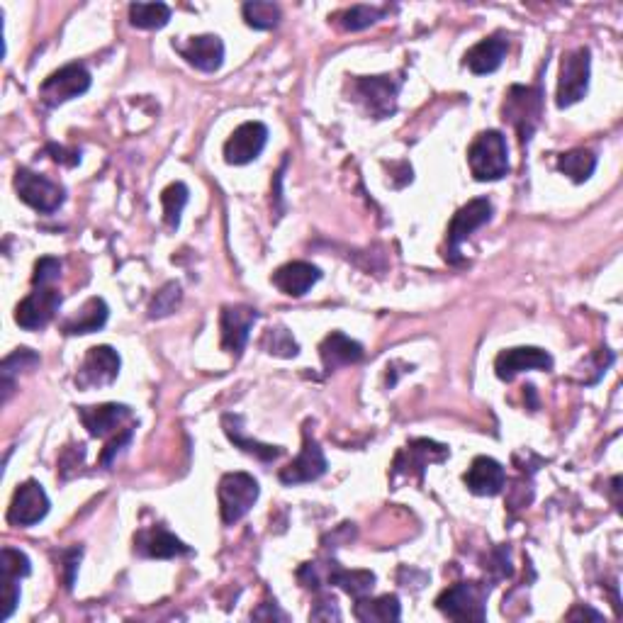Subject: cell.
Instances as JSON below:
<instances>
[{"label":"cell","mask_w":623,"mask_h":623,"mask_svg":"<svg viewBox=\"0 0 623 623\" xmlns=\"http://www.w3.org/2000/svg\"><path fill=\"white\" fill-rule=\"evenodd\" d=\"M188 185L185 183H171L161 193V205H164V220L168 229L181 227V215L183 207L188 205Z\"/></svg>","instance_id":"cell-32"},{"label":"cell","mask_w":623,"mask_h":623,"mask_svg":"<svg viewBox=\"0 0 623 623\" xmlns=\"http://www.w3.org/2000/svg\"><path fill=\"white\" fill-rule=\"evenodd\" d=\"M132 417V409L127 404H100V407H81L78 409V419L81 424L86 426L88 434L93 439H105V436L112 434L122 422Z\"/></svg>","instance_id":"cell-19"},{"label":"cell","mask_w":623,"mask_h":623,"mask_svg":"<svg viewBox=\"0 0 623 623\" xmlns=\"http://www.w3.org/2000/svg\"><path fill=\"white\" fill-rule=\"evenodd\" d=\"M246 25L254 30H273L280 22V8L273 3H263V0H254V3H244L241 8Z\"/></svg>","instance_id":"cell-33"},{"label":"cell","mask_w":623,"mask_h":623,"mask_svg":"<svg viewBox=\"0 0 623 623\" xmlns=\"http://www.w3.org/2000/svg\"><path fill=\"white\" fill-rule=\"evenodd\" d=\"M61 300H64V297H61V293L54 285H39V288L32 290V293L15 307V322L27 331L44 329L56 317V312H59Z\"/></svg>","instance_id":"cell-7"},{"label":"cell","mask_w":623,"mask_h":623,"mask_svg":"<svg viewBox=\"0 0 623 623\" xmlns=\"http://www.w3.org/2000/svg\"><path fill=\"white\" fill-rule=\"evenodd\" d=\"M507 52L509 44L504 37L482 39V42H477L473 49H468V54H465V66H468L475 76L495 74L499 66H502Z\"/></svg>","instance_id":"cell-23"},{"label":"cell","mask_w":623,"mask_h":623,"mask_svg":"<svg viewBox=\"0 0 623 623\" xmlns=\"http://www.w3.org/2000/svg\"><path fill=\"white\" fill-rule=\"evenodd\" d=\"M268 144V127L263 122H244L224 144V161L232 166H246L261 156Z\"/></svg>","instance_id":"cell-10"},{"label":"cell","mask_w":623,"mask_h":623,"mask_svg":"<svg viewBox=\"0 0 623 623\" xmlns=\"http://www.w3.org/2000/svg\"><path fill=\"white\" fill-rule=\"evenodd\" d=\"M117 375H120V353L110 346H93L78 368L76 385L81 390H95L115 383Z\"/></svg>","instance_id":"cell-9"},{"label":"cell","mask_w":623,"mask_h":623,"mask_svg":"<svg viewBox=\"0 0 623 623\" xmlns=\"http://www.w3.org/2000/svg\"><path fill=\"white\" fill-rule=\"evenodd\" d=\"M263 349L278 358H295L297 353H300V346H297L293 334L285 327L268 329L266 336H263Z\"/></svg>","instance_id":"cell-35"},{"label":"cell","mask_w":623,"mask_h":623,"mask_svg":"<svg viewBox=\"0 0 623 623\" xmlns=\"http://www.w3.org/2000/svg\"><path fill=\"white\" fill-rule=\"evenodd\" d=\"M132 434H134L132 429H125L120 436H115V439H112V441L108 443V448H105V451H103V458H100V463H103V465H110L112 456H115V453L120 451L122 446H127V443L132 441Z\"/></svg>","instance_id":"cell-39"},{"label":"cell","mask_w":623,"mask_h":623,"mask_svg":"<svg viewBox=\"0 0 623 623\" xmlns=\"http://www.w3.org/2000/svg\"><path fill=\"white\" fill-rule=\"evenodd\" d=\"M448 456H451V451H448L446 446H441V443L419 439L409 443L407 451H404L400 458H407L409 473H412L414 468H417L419 473H424V468H429V463H441V460H446Z\"/></svg>","instance_id":"cell-28"},{"label":"cell","mask_w":623,"mask_h":623,"mask_svg":"<svg viewBox=\"0 0 623 623\" xmlns=\"http://www.w3.org/2000/svg\"><path fill=\"white\" fill-rule=\"evenodd\" d=\"M108 305H105L103 297H91L86 305L81 307V312L76 314L74 319L64 322V334L69 336H83V334H93V331H100L108 322Z\"/></svg>","instance_id":"cell-24"},{"label":"cell","mask_w":623,"mask_h":623,"mask_svg":"<svg viewBox=\"0 0 623 623\" xmlns=\"http://www.w3.org/2000/svg\"><path fill=\"white\" fill-rule=\"evenodd\" d=\"M35 366H39V356L30 349H18L5 358L3 366H0V375H3V402L10 400V392H13L15 387V373H18V370H30Z\"/></svg>","instance_id":"cell-31"},{"label":"cell","mask_w":623,"mask_h":623,"mask_svg":"<svg viewBox=\"0 0 623 623\" xmlns=\"http://www.w3.org/2000/svg\"><path fill=\"white\" fill-rule=\"evenodd\" d=\"M32 572V565H30V558H27L22 550H15V548H3V553H0V575L3 577H15V580H22V577H27Z\"/></svg>","instance_id":"cell-36"},{"label":"cell","mask_w":623,"mask_h":623,"mask_svg":"<svg viewBox=\"0 0 623 623\" xmlns=\"http://www.w3.org/2000/svg\"><path fill=\"white\" fill-rule=\"evenodd\" d=\"M353 616L363 623H385V621H400L402 619V606L400 599L395 594H385L378 599H356V609Z\"/></svg>","instance_id":"cell-25"},{"label":"cell","mask_w":623,"mask_h":623,"mask_svg":"<svg viewBox=\"0 0 623 623\" xmlns=\"http://www.w3.org/2000/svg\"><path fill=\"white\" fill-rule=\"evenodd\" d=\"M358 98L366 103L368 112L378 120L390 117L397 110V93H400V81H392L390 76H373L358 78L353 83Z\"/></svg>","instance_id":"cell-13"},{"label":"cell","mask_w":623,"mask_h":623,"mask_svg":"<svg viewBox=\"0 0 623 623\" xmlns=\"http://www.w3.org/2000/svg\"><path fill=\"white\" fill-rule=\"evenodd\" d=\"M15 190H18V198L25 205H30L37 212H44V215H52V212L64 205V188L59 183L49 181L47 176L30 171V168H20L15 173Z\"/></svg>","instance_id":"cell-5"},{"label":"cell","mask_w":623,"mask_h":623,"mask_svg":"<svg viewBox=\"0 0 623 623\" xmlns=\"http://www.w3.org/2000/svg\"><path fill=\"white\" fill-rule=\"evenodd\" d=\"M181 285L178 283H168L161 293H156L154 302L149 307V317H168L171 312H176V307L181 305Z\"/></svg>","instance_id":"cell-37"},{"label":"cell","mask_w":623,"mask_h":623,"mask_svg":"<svg viewBox=\"0 0 623 623\" xmlns=\"http://www.w3.org/2000/svg\"><path fill=\"white\" fill-rule=\"evenodd\" d=\"M463 482L477 497H495L504 490L507 473H504L502 463H497L495 458L477 456L468 468V473L463 475Z\"/></svg>","instance_id":"cell-18"},{"label":"cell","mask_w":623,"mask_h":623,"mask_svg":"<svg viewBox=\"0 0 623 623\" xmlns=\"http://www.w3.org/2000/svg\"><path fill=\"white\" fill-rule=\"evenodd\" d=\"M492 220V202L487 198H475L470 200L468 205H463L460 210L453 215L451 224H448V254L446 258L451 263L458 261L460 254V244L480 229L482 224H487Z\"/></svg>","instance_id":"cell-8"},{"label":"cell","mask_w":623,"mask_h":623,"mask_svg":"<svg viewBox=\"0 0 623 623\" xmlns=\"http://www.w3.org/2000/svg\"><path fill=\"white\" fill-rule=\"evenodd\" d=\"M251 619H278V621H288L290 616L285 614V611H280L278 606H275V602H273V604H263L261 609H256L254 614H251Z\"/></svg>","instance_id":"cell-41"},{"label":"cell","mask_w":623,"mask_h":623,"mask_svg":"<svg viewBox=\"0 0 623 623\" xmlns=\"http://www.w3.org/2000/svg\"><path fill=\"white\" fill-rule=\"evenodd\" d=\"M134 543H137L139 553L147 555V558L171 560V558H178V555L193 553V550L185 546L181 538H176L171 531L161 529V526L142 531L137 538H134Z\"/></svg>","instance_id":"cell-22"},{"label":"cell","mask_w":623,"mask_h":623,"mask_svg":"<svg viewBox=\"0 0 623 623\" xmlns=\"http://www.w3.org/2000/svg\"><path fill=\"white\" fill-rule=\"evenodd\" d=\"M171 20V8L166 3H132L129 22L139 30H161Z\"/></svg>","instance_id":"cell-30"},{"label":"cell","mask_w":623,"mask_h":623,"mask_svg":"<svg viewBox=\"0 0 623 623\" xmlns=\"http://www.w3.org/2000/svg\"><path fill=\"white\" fill-rule=\"evenodd\" d=\"M468 164L475 181H499L509 173V147L507 139L497 129H487L470 144Z\"/></svg>","instance_id":"cell-1"},{"label":"cell","mask_w":623,"mask_h":623,"mask_svg":"<svg viewBox=\"0 0 623 623\" xmlns=\"http://www.w3.org/2000/svg\"><path fill=\"white\" fill-rule=\"evenodd\" d=\"M222 426H224V434L229 436V441H232L234 446L241 448L244 453H249V456H256L258 460H263V463H271V460L283 456V448L266 446V443H258L254 439H249V436L241 431V417H232V414H227V417L222 419Z\"/></svg>","instance_id":"cell-26"},{"label":"cell","mask_w":623,"mask_h":623,"mask_svg":"<svg viewBox=\"0 0 623 623\" xmlns=\"http://www.w3.org/2000/svg\"><path fill=\"white\" fill-rule=\"evenodd\" d=\"M310 619H314V621H331V619L341 621V611H339V606H336L334 599H331V602L317 604V609L312 611Z\"/></svg>","instance_id":"cell-40"},{"label":"cell","mask_w":623,"mask_h":623,"mask_svg":"<svg viewBox=\"0 0 623 623\" xmlns=\"http://www.w3.org/2000/svg\"><path fill=\"white\" fill-rule=\"evenodd\" d=\"M568 619H594V621H602L604 616L599 614V611H594V609H572L570 614H568Z\"/></svg>","instance_id":"cell-43"},{"label":"cell","mask_w":623,"mask_h":623,"mask_svg":"<svg viewBox=\"0 0 623 623\" xmlns=\"http://www.w3.org/2000/svg\"><path fill=\"white\" fill-rule=\"evenodd\" d=\"M504 120H509L519 129L521 142H529L533 129L541 120V91L514 86L509 91L507 105H504Z\"/></svg>","instance_id":"cell-11"},{"label":"cell","mask_w":623,"mask_h":623,"mask_svg":"<svg viewBox=\"0 0 623 623\" xmlns=\"http://www.w3.org/2000/svg\"><path fill=\"white\" fill-rule=\"evenodd\" d=\"M383 18H385V10L370 8V5H353L351 10H344L341 15H336V22H339L346 32H358V30H366V27L370 25H375V22Z\"/></svg>","instance_id":"cell-34"},{"label":"cell","mask_w":623,"mask_h":623,"mask_svg":"<svg viewBox=\"0 0 623 623\" xmlns=\"http://www.w3.org/2000/svg\"><path fill=\"white\" fill-rule=\"evenodd\" d=\"M319 278H322V271L317 266H312L307 261H293L280 266L271 280L280 293H285L288 297H302L305 293H310V288Z\"/></svg>","instance_id":"cell-20"},{"label":"cell","mask_w":623,"mask_h":623,"mask_svg":"<svg viewBox=\"0 0 623 623\" xmlns=\"http://www.w3.org/2000/svg\"><path fill=\"white\" fill-rule=\"evenodd\" d=\"M49 514V497L37 480H27L15 490L8 509V521L13 526H35Z\"/></svg>","instance_id":"cell-12"},{"label":"cell","mask_w":623,"mask_h":623,"mask_svg":"<svg viewBox=\"0 0 623 623\" xmlns=\"http://www.w3.org/2000/svg\"><path fill=\"white\" fill-rule=\"evenodd\" d=\"M329 463L324 458V451L319 443L312 439L310 431H305V443H302V453L297 456L288 468L280 470V482L283 485H302V482H314L327 473Z\"/></svg>","instance_id":"cell-14"},{"label":"cell","mask_w":623,"mask_h":623,"mask_svg":"<svg viewBox=\"0 0 623 623\" xmlns=\"http://www.w3.org/2000/svg\"><path fill=\"white\" fill-rule=\"evenodd\" d=\"M319 356H322L324 370L334 373V370L361 361L363 346L358 341L349 339L346 334H341V331H331L327 339L322 341V346H319Z\"/></svg>","instance_id":"cell-21"},{"label":"cell","mask_w":623,"mask_h":623,"mask_svg":"<svg viewBox=\"0 0 623 623\" xmlns=\"http://www.w3.org/2000/svg\"><path fill=\"white\" fill-rule=\"evenodd\" d=\"M173 49H176L190 66H195L198 71H205V74H215V71L224 64V42L217 35L190 37L185 44L173 42Z\"/></svg>","instance_id":"cell-16"},{"label":"cell","mask_w":623,"mask_h":623,"mask_svg":"<svg viewBox=\"0 0 623 623\" xmlns=\"http://www.w3.org/2000/svg\"><path fill=\"white\" fill-rule=\"evenodd\" d=\"M329 585H339L353 599L368 597L375 589V575L368 570H341L339 565L331 563L327 572Z\"/></svg>","instance_id":"cell-27"},{"label":"cell","mask_w":623,"mask_h":623,"mask_svg":"<svg viewBox=\"0 0 623 623\" xmlns=\"http://www.w3.org/2000/svg\"><path fill=\"white\" fill-rule=\"evenodd\" d=\"M91 88V74L83 64H66L64 69L54 71L47 81L39 88V98L47 108H56L69 100L78 98V95L88 93Z\"/></svg>","instance_id":"cell-6"},{"label":"cell","mask_w":623,"mask_h":623,"mask_svg":"<svg viewBox=\"0 0 623 623\" xmlns=\"http://www.w3.org/2000/svg\"><path fill=\"white\" fill-rule=\"evenodd\" d=\"M589 66H592V54H589L587 47H580L563 56L558 95H555L558 108H570V105L580 103L585 98L589 88Z\"/></svg>","instance_id":"cell-4"},{"label":"cell","mask_w":623,"mask_h":623,"mask_svg":"<svg viewBox=\"0 0 623 623\" xmlns=\"http://www.w3.org/2000/svg\"><path fill=\"white\" fill-rule=\"evenodd\" d=\"M258 312L254 307L246 305H227L222 307L220 314V329H222V349L227 353L244 351L246 341H249L251 327L256 324Z\"/></svg>","instance_id":"cell-15"},{"label":"cell","mask_w":623,"mask_h":623,"mask_svg":"<svg viewBox=\"0 0 623 623\" xmlns=\"http://www.w3.org/2000/svg\"><path fill=\"white\" fill-rule=\"evenodd\" d=\"M487 594L480 582H460L443 589L436 599V606L443 616L453 621H485L487 619Z\"/></svg>","instance_id":"cell-2"},{"label":"cell","mask_w":623,"mask_h":623,"mask_svg":"<svg viewBox=\"0 0 623 623\" xmlns=\"http://www.w3.org/2000/svg\"><path fill=\"white\" fill-rule=\"evenodd\" d=\"M594 168H597V156L587 149H572L568 154L558 156V171L565 173L572 183L589 181Z\"/></svg>","instance_id":"cell-29"},{"label":"cell","mask_w":623,"mask_h":623,"mask_svg":"<svg viewBox=\"0 0 623 623\" xmlns=\"http://www.w3.org/2000/svg\"><path fill=\"white\" fill-rule=\"evenodd\" d=\"M258 495H261V487L249 473H227L220 480V514L222 521L227 526L237 524L251 512V507L256 504Z\"/></svg>","instance_id":"cell-3"},{"label":"cell","mask_w":623,"mask_h":623,"mask_svg":"<svg viewBox=\"0 0 623 623\" xmlns=\"http://www.w3.org/2000/svg\"><path fill=\"white\" fill-rule=\"evenodd\" d=\"M49 154H52V159L56 161V164H64V166H74L71 164L69 159H66V156H71V159H81V151H66L64 147H49Z\"/></svg>","instance_id":"cell-42"},{"label":"cell","mask_w":623,"mask_h":623,"mask_svg":"<svg viewBox=\"0 0 623 623\" xmlns=\"http://www.w3.org/2000/svg\"><path fill=\"white\" fill-rule=\"evenodd\" d=\"M61 275V261L54 256H44L35 263V275H32V285H52Z\"/></svg>","instance_id":"cell-38"},{"label":"cell","mask_w":623,"mask_h":623,"mask_svg":"<svg viewBox=\"0 0 623 623\" xmlns=\"http://www.w3.org/2000/svg\"><path fill=\"white\" fill-rule=\"evenodd\" d=\"M553 368V358L550 353L533 349V346H519V349L502 351L495 361L497 378L504 383H512L519 373L524 370H550Z\"/></svg>","instance_id":"cell-17"}]
</instances>
